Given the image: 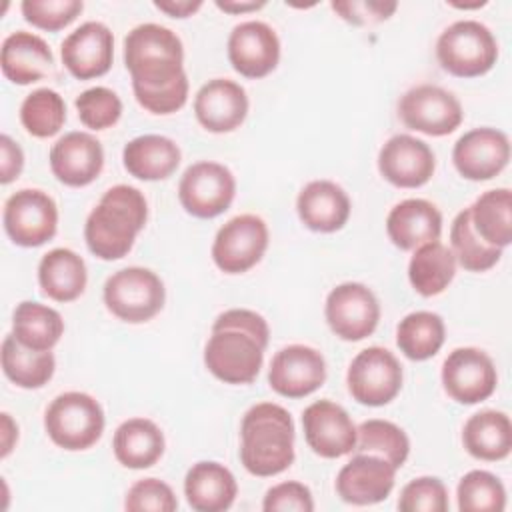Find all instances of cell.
I'll use <instances>...</instances> for the list:
<instances>
[{"mask_svg": "<svg viewBox=\"0 0 512 512\" xmlns=\"http://www.w3.org/2000/svg\"><path fill=\"white\" fill-rule=\"evenodd\" d=\"M324 316L330 330L338 338L358 342L376 330L380 320V304L376 294L366 284L342 282L328 292Z\"/></svg>", "mask_w": 512, "mask_h": 512, "instance_id": "cell-13", "label": "cell"}, {"mask_svg": "<svg viewBox=\"0 0 512 512\" xmlns=\"http://www.w3.org/2000/svg\"><path fill=\"white\" fill-rule=\"evenodd\" d=\"M124 64L132 76V88L158 90L184 76V46L170 28L144 22L124 38Z\"/></svg>", "mask_w": 512, "mask_h": 512, "instance_id": "cell-4", "label": "cell"}, {"mask_svg": "<svg viewBox=\"0 0 512 512\" xmlns=\"http://www.w3.org/2000/svg\"><path fill=\"white\" fill-rule=\"evenodd\" d=\"M216 8L228 14H246V12H256L266 6L264 0H214Z\"/></svg>", "mask_w": 512, "mask_h": 512, "instance_id": "cell-50", "label": "cell"}, {"mask_svg": "<svg viewBox=\"0 0 512 512\" xmlns=\"http://www.w3.org/2000/svg\"><path fill=\"white\" fill-rule=\"evenodd\" d=\"M270 328L264 316L248 308H230L216 316L204 346V366L224 384H250L256 380Z\"/></svg>", "mask_w": 512, "mask_h": 512, "instance_id": "cell-1", "label": "cell"}, {"mask_svg": "<svg viewBox=\"0 0 512 512\" xmlns=\"http://www.w3.org/2000/svg\"><path fill=\"white\" fill-rule=\"evenodd\" d=\"M136 102L152 112V114H172L180 110L188 100V76H180L170 86L158 88V90H144V88H132Z\"/></svg>", "mask_w": 512, "mask_h": 512, "instance_id": "cell-46", "label": "cell"}, {"mask_svg": "<svg viewBox=\"0 0 512 512\" xmlns=\"http://www.w3.org/2000/svg\"><path fill=\"white\" fill-rule=\"evenodd\" d=\"M182 152L178 144L162 134H142L126 142L122 164L130 176L156 182L172 176L180 166Z\"/></svg>", "mask_w": 512, "mask_h": 512, "instance_id": "cell-28", "label": "cell"}, {"mask_svg": "<svg viewBox=\"0 0 512 512\" xmlns=\"http://www.w3.org/2000/svg\"><path fill=\"white\" fill-rule=\"evenodd\" d=\"M246 90L230 78H212L194 96V114L202 128L214 134L236 130L248 116Z\"/></svg>", "mask_w": 512, "mask_h": 512, "instance_id": "cell-23", "label": "cell"}, {"mask_svg": "<svg viewBox=\"0 0 512 512\" xmlns=\"http://www.w3.org/2000/svg\"><path fill=\"white\" fill-rule=\"evenodd\" d=\"M442 386L458 404H478L490 398L498 384L492 358L474 346L454 348L442 364Z\"/></svg>", "mask_w": 512, "mask_h": 512, "instance_id": "cell-14", "label": "cell"}, {"mask_svg": "<svg viewBox=\"0 0 512 512\" xmlns=\"http://www.w3.org/2000/svg\"><path fill=\"white\" fill-rule=\"evenodd\" d=\"M74 106L78 110L80 122L90 130L112 128L122 116L120 96L106 86H94L84 90L76 98Z\"/></svg>", "mask_w": 512, "mask_h": 512, "instance_id": "cell-41", "label": "cell"}, {"mask_svg": "<svg viewBox=\"0 0 512 512\" xmlns=\"http://www.w3.org/2000/svg\"><path fill=\"white\" fill-rule=\"evenodd\" d=\"M330 6L342 20L354 26L380 24L388 20L398 8L396 2H386V0H344V2H332Z\"/></svg>", "mask_w": 512, "mask_h": 512, "instance_id": "cell-47", "label": "cell"}, {"mask_svg": "<svg viewBox=\"0 0 512 512\" xmlns=\"http://www.w3.org/2000/svg\"><path fill=\"white\" fill-rule=\"evenodd\" d=\"M462 444L476 460H504L512 450V424L508 414L490 408L472 414L464 422Z\"/></svg>", "mask_w": 512, "mask_h": 512, "instance_id": "cell-30", "label": "cell"}, {"mask_svg": "<svg viewBox=\"0 0 512 512\" xmlns=\"http://www.w3.org/2000/svg\"><path fill=\"white\" fill-rule=\"evenodd\" d=\"M354 452L380 456L398 470L402 468V464L410 454V440L398 424L390 420L370 418V420H364L360 426H356Z\"/></svg>", "mask_w": 512, "mask_h": 512, "instance_id": "cell-37", "label": "cell"}, {"mask_svg": "<svg viewBox=\"0 0 512 512\" xmlns=\"http://www.w3.org/2000/svg\"><path fill=\"white\" fill-rule=\"evenodd\" d=\"M104 304L122 322L142 324L152 320L166 300L164 282L156 272L142 266H128L104 282Z\"/></svg>", "mask_w": 512, "mask_h": 512, "instance_id": "cell-7", "label": "cell"}, {"mask_svg": "<svg viewBox=\"0 0 512 512\" xmlns=\"http://www.w3.org/2000/svg\"><path fill=\"white\" fill-rule=\"evenodd\" d=\"M386 234L400 250H414L442 234V214L430 200L406 198L386 216Z\"/></svg>", "mask_w": 512, "mask_h": 512, "instance_id": "cell-25", "label": "cell"}, {"mask_svg": "<svg viewBox=\"0 0 512 512\" xmlns=\"http://www.w3.org/2000/svg\"><path fill=\"white\" fill-rule=\"evenodd\" d=\"M54 64V56L44 38L34 32L16 30L8 34L0 50L2 74L18 84L28 86L42 80Z\"/></svg>", "mask_w": 512, "mask_h": 512, "instance_id": "cell-26", "label": "cell"}, {"mask_svg": "<svg viewBox=\"0 0 512 512\" xmlns=\"http://www.w3.org/2000/svg\"><path fill=\"white\" fill-rule=\"evenodd\" d=\"M20 122L34 138H50L66 122V102L52 88L32 90L20 106Z\"/></svg>", "mask_w": 512, "mask_h": 512, "instance_id": "cell-39", "label": "cell"}, {"mask_svg": "<svg viewBox=\"0 0 512 512\" xmlns=\"http://www.w3.org/2000/svg\"><path fill=\"white\" fill-rule=\"evenodd\" d=\"M236 196V178L220 162L200 160L190 164L178 182V200L194 218H216L226 212Z\"/></svg>", "mask_w": 512, "mask_h": 512, "instance_id": "cell-10", "label": "cell"}, {"mask_svg": "<svg viewBox=\"0 0 512 512\" xmlns=\"http://www.w3.org/2000/svg\"><path fill=\"white\" fill-rule=\"evenodd\" d=\"M124 508L130 512H174L178 508V500L164 480L142 478L128 488Z\"/></svg>", "mask_w": 512, "mask_h": 512, "instance_id": "cell-44", "label": "cell"}, {"mask_svg": "<svg viewBox=\"0 0 512 512\" xmlns=\"http://www.w3.org/2000/svg\"><path fill=\"white\" fill-rule=\"evenodd\" d=\"M402 364L382 346L360 350L346 372L350 396L364 406H384L392 402L402 388Z\"/></svg>", "mask_w": 512, "mask_h": 512, "instance_id": "cell-9", "label": "cell"}, {"mask_svg": "<svg viewBox=\"0 0 512 512\" xmlns=\"http://www.w3.org/2000/svg\"><path fill=\"white\" fill-rule=\"evenodd\" d=\"M294 420L274 402H260L246 410L240 424V462L260 478L276 476L294 462Z\"/></svg>", "mask_w": 512, "mask_h": 512, "instance_id": "cell-3", "label": "cell"}, {"mask_svg": "<svg viewBox=\"0 0 512 512\" xmlns=\"http://www.w3.org/2000/svg\"><path fill=\"white\" fill-rule=\"evenodd\" d=\"M470 208L474 232L494 248H506L512 242V192L492 188L482 192Z\"/></svg>", "mask_w": 512, "mask_h": 512, "instance_id": "cell-34", "label": "cell"}, {"mask_svg": "<svg viewBox=\"0 0 512 512\" xmlns=\"http://www.w3.org/2000/svg\"><path fill=\"white\" fill-rule=\"evenodd\" d=\"M2 224L16 246L36 248L56 236L58 206L44 190L22 188L4 202Z\"/></svg>", "mask_w": 512, "mask_h": 512, "instance_id": "cell-8", "label": "cell"}, {"mask_svg": "<svg viewBox=\"0 0 512 512\" xmlns=\"http://www.w3.org/2000/svg\"><path fill=\"white\" fill-rule=\"evenodd\" d=\"M456 274V258L440 240L414 248L408 262V280L420 296H436L444 292Z\"/></svg>", "mask_w": 512, "mask_h": 512, "instance_id": "cell-32", "label": "cell"}, {"mask_svg": "<svg viewBox=\"0 0 512 512\" xmlns=\"http://www.w3.org/2000/svg\"><path fill=\"white\" fill-rule=\"evenodd\" d=\"M264 512H312L314 510V498L306 484L288 480L280 482L272 488H268L264 500H262Z\"/></svg>", "mask_w": 512, "mask_h": 512, "instance_id": "cell-45", "label": "cell"}, {"mask_svg": "<svg viewBox=\"0 0 512 512\" xmlns=\"http://www.w3.org/2000/svg\"><path fill=\"white\" fill-rule=\"evenodd\" d=\"M440 66L458 78H476L492 70L498 60V42L492 30L478 20H456L436 40Z\"/></svg>", "mask_w": 512, "mask_h": 512, "instance_id": "cell-6", "label": "cell"}, {"mask_svg": "<svg viewBox=\"0 0 512 512\" xmlns=\"http://www.w3.org/2000/svg\"><path fill=\"white\" fill-rule=\"evenodd\" d=\"M146 220L148 204L144 194L134 186L116 184L102 194L86 218V246L100 260H120L132 250Z\"/></svg>", "mask_w": 512, "mask_h": 512, "instance_id": "cell-2", "label": "cell"}, {"mask_svg": "<svg viewBox=\"0 0 512 512\" xmlns=\"http://www.w3.org/2000/svg\"><path fill=\"white\" fill-rule=\"evenodd\" d=\"M304 440L322 458H340L356 448V426L350 414L332 400H316L302 412Z\"/></svg>", "mask_w": 512, "mask_h": 512, "instance_id": "cell-17", "label": "cell"}, {"mask_svg": "<svg viewBox=\"0 0 512 512\" xmlns=\"http://www.w3.org/2000/svg\"><path fill=\"white\" fill-rule=\"evenodd\" d=\"M60 56L66 70L78 80L104 76L114 60V34L106 24L88 20L62 40Z\"/></svg>", "mask_w": 512, "mask_h": 512, "instance_id": "cell-19", "label": "cell"}, {"mask_svg": "<svg viewBox=\"0 0 512 512\" xmlns=\"http://www.w3.org/2000/svg\"><path fill=\"white\" fill-rule=\"evenodd\" d=\"M24 168V152L22 148L8 136H0V182L10 184L20 176Z\"/></svg>", "mask_w": 512, "mask_h": 512, "instance_id": "cell-48", "label": "cell"}, {"mask_svg": "<svg viewBox=\"0 0 512 512\" xmlns=\"http://www.w3.org/2000/svg\"><path fill=\"white\" fill-rule=\"evenodd\" d=\"M448 506V490L436 476H418L410 480L398 498V508L402 512H446Z\"/></svg>", "mask_w": 512, "mask_h": 512, "instance_id": "cell-43", "label": "cell"}, {"mask_svg": "<svg viewBox=\"0 0 512 512\" xmlns=\"http://www.w3.org/2000/svg\"><path fill=\"white\" fill-rule=\"evenodd\" d=\"M12 334L26 348L50 352L64 334V320L58 310L42 302L24 300L14 308Z\"/></svg>", "mask_w": 512, "mask_h": 512, "instance_id": "cell-33", "label": "cell"}, {"mask_svg": "<svg viewBox=\"0 0 512 512\" xmlns=\"http://www.w3.org/2000/svg\"><path fill=\"white\" fill-rule=\"evenodd\" d=\"M20 10L28 24L40 30L58 32L80 16L84 4L82 0H24Z\"/></svg>", "mask_w": 512, "mask_h": 512, "instance_id": "cell-42", "label": "cell"}, {"mask_svg": "<svg viewBox=\"0 0 512 512\" xmlns=\"http://www.w3.org/2000/svg\"><path fill=\"white\" fill-rule=\"evenodd\" d=\"M228 60L244 78L268 76L280 60V38L262 20H246L232 28L228 36Z\"/></svg>", "mask_w": 512, "mask_h": 512, "instance_id": "cell-18", "label": "cell"}, {"mask_svg": "<svg viewBox=\"0 0 512 512\" xmlns=\"http://www.w3.org/2000/svg\"><path fill=\"white\" fill-rule=\"evenodd\" d=\"M326 380V360L320 350L306 344L280 348L268 368L270 388L284 398H304Z\"/></svg>", "mask_w": 512, "mask_h": 512, "instance_id": "cell-15", "label": "cell"}, {"mask_svg": "<svg viewBox=\"0 0 512 512\" xmlns=\"http://www.w3.org/2000/svg\"><path fill=\"white\" fill-rule=\"evenodd\" d=\"M446 338L444 320L430 310L406 314L396 326V344L400 352L414 362L428 360L438 354Z\"/></svg>", "mask_w": 512, "mask_h": 512, "instance_id": "cell-36", "label": "cell"}, {"mask_svg": "<svg viewBox=\"0 0 512 512\" xmlns=\"http://www.w3.org/2000/svg\"><path fill=\"white\" fill-rule=\"evenodd\" d=\"M350 198L344 188L332 180H312L304 184L296 198V212L300 222L314 232L330 234L350 218Z\"/></svg>", "mask_w": 512, "mask_h": 512, "instance_id": "cell-24", "label": "cell"}, {"mask_svg": "<svg viewBox=\"0 0 512 512\" xmlns=\"http://www.w3.org/2000/svg\"><path fill=\"white\" fill-rule=\"evenodd\" d=\"M378 170L392 186L420 188L434 176L436 156L424 140L394 134L378 152Z\"/></svg>", "mask_w": 512, "mask_h": 512, "instance_id": "cell-20", "label": "cell"}, {"mask_svg": "<svg viewBox=\"0 0 512 512\" xmlns=\"http://www.w3.org/2000/svg\"><path fill=\"white\" fill-rule=\"evenodd\" d=\"M88 282L86 262L70 248H52L40 258L38 284L56 302H72L82 296Z\"/></svg>", "mask_w": 512, "mask_h": 512, "instance_id": "cell-31", "label": "cell"}, {"mask_svg": "<svg viewBox=\"0 0 512 512\" xmlns=\"http://www.w3.org/2000/svg\"><path fill=\"white\" fill-rule=\"evenodd\" d=\"M398 118L410 130L426 136L452 134L464 120L460 100L442 86L418 84L398 100Z\"/></svg>", "mask_w": 512, "mask_h": 512, "instance_id": "cell-11", "label": "cell"}, {"mask_svg": "<svg viewBox=\"0 0 512 512\" xmlns=\"http://www.w3.org/2000/svg\"><path fill=\"white\" fill-rule=\"evenodd\" d=\"M450 4H452L454 8H464V10H466V8H480V6H484L486 2H484V0H478V2H472V4H458V2H450Z\"/></svg>", "mask_w": 512, "mask_h": 512, "instance_id": "cell-52", "label": "cell"}, {"mask_svg": "<svg viewBox=\"0 0 512 512\" xmlns=\"http://www.w3.org/2000/svg\"><path fill=\"white\" fill-rule=\"evenodd\" d=\"M510 160V140L508 136L490 126L472 128L464 132L454 148L452 162L458 174L472 182L490 180L500 174Z\"/></svg>", "mask_w": 512, "mask_h": 512, "instance_id": "cell-16", "label": "cell"}, {"mask_svg": "<svg viewBox=\"0 0 512 512\" xmlns=\"http://www.w3.org/2000/svg\"><path fill=\"white\" fill-rule=\"evenodd\" d=\"M164 434L150 418L124 420L112 438V450L116 460L124 468L144 470L154 466L164 454Z\"/></svg>", "mask_w": 512, "mask_h": 512, "instance_id": "cell-29", "label": "cell"}, {"mask_svg": "<svg viewBox=\"0 0 512 512\" xmlns=\"http://www.w3.org/2000/svg\"><path fill=\"white\" fill-rule=\"evenodd\" d=\"M396 468L380 456L356 452L336 476V492L346 504L370 506L386 500L394 488Z\"/></svg>", "mask_w": 512, "mask_h": 512, "instance_id": "cell-22", "label": "cell"}, {"mask_svg": "<svg viewBox=\"0 0 512 512\" xmlns=\"http://www.w3.org/2000/svg\"><path fill=\"white\" fill-rule=\"evenodd\" d=\"M104 410L100 402L86 392H62L44 412V430L50 440L70 452L88 450L104 432Z\"/></svg>", "mask_w": 512, "mask_h": 512, "instance_id": "cell-5", "label": "cell"}, {"mask_svg": "<svg viewBox=\"0 0 512 512\" xmlns=\"http://www.w3.org/2000/svg\"><path fill=\"white\" fill-rule=\"evenodd\" d=\"M50 170L58 182L82 188L92 184L104 168V148L90 132H66L50 148Z\"/></svg>", "mask_w": 512, "mask_h": 512, "instance_id": "cell-21", "label": "cell"}, {"mask_svg": "<svg viewBox=\"0 0 512 512\" xmlns=\"http://www.w3.org/2000/svg\"><path fill=\"white\" fill-rule=\"evenodd\" d=\"M2 370L16 386L36 390L48 384L54 376L56 358L52 352H38L22 346L10 332L2 340Z\"/></svg>", "mask_w": 512, "mask_h": 512, "instance_id": "cell-35", "label": "cell"}, {"mask_svg": "<svg viewBox=\"0 0 512 512\" xmlns=\"http://www.w3.org/2000/svg\"><path fill=\"white\" fill-rule=\"evenodd\" d=\"M268 248V226L256 214H238L222 224L212 242V260L224 274L254 268Z\"/></svg>", "mask_w": 512, "mask_h": 512, "instance_id": "cell-12", "label": "cell"}, {"mask_svg": "<svg viewBox=\"0 0 512 512\" xmlns=\"http://www.w3.org/2000/svg\"><path fill=\"white\" fill-rule=\"evenodd\" d=\"M154 6L172 18H188L202 8V0H156Z\"/></svg>", "mask_w": 512, "mask_h": 512, "instance_id": "cell-49", "label": "cell"}, {"mask_svg": "<svg viewBox=\"0 0 512 512\" xmlns=\"http://www.w3.org/2000/svg\"><path fill=\"white\" fill-rule=\"evenodd\" d=\"M2 458H6L14 444L18 442V424L12 420V416L8 412H2Z\"/></svg>", "mask_w": 512, "mask_h": 512, "instance_id": "cell-51", "label": "cell"}, {"mask_svg": "<svg viewBox=\"0 0 512 512\" xmlns=\"http://www.w3.org/2000/svg\"><path fill=\"white\" fill-rule=\"evenodd\" d=\"M456 498L462 512H502L506 508V488L488 470L466 472L456 486Z\"/></svg>", "mask_w": 512, "mask_h": 512, "instance_id": "cell-40", "label": "cell"}, {"mask_svg": "<svg viewBox=\"0 0 512 512\" xmlns=\"http://www.w3.org/2000/svg\"><path fill=\"white\" fill-rule=\"evenodd\" d=\"M236 494V478L220 462H196L184 476V496L196 512H224L234 504Z\"/></svg>", "mask_w": 512, "mask_h": 512, "instance_id": "cell-27", "label": "cell"}, {"mask_svg": "<svg viewBox=\"0 0 512 512\" xmlns=\"http://www.w3.org/2000/svg\"><path fill=\"white\" fill-rule=\"evenodd\" d=\"M450 250L456 262L468 272H486L498 264L502 248L486 244L472 228L470 208L456 214L450 228Z\"/></svg>", "mask_w": 512, "mask_h": 512, "instance_id": "cell-38", "label": "cell"}]
</instances>
